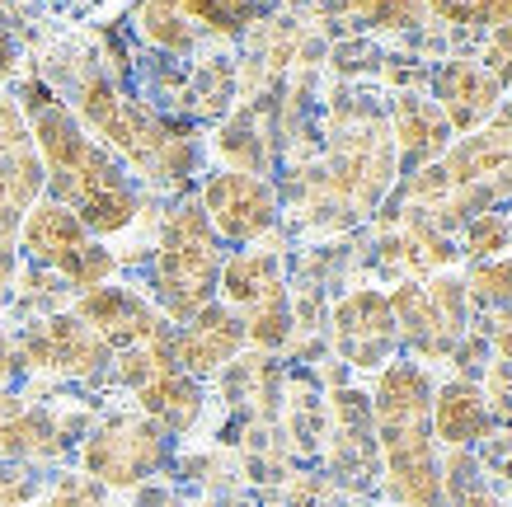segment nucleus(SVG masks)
Returning a JSON list of instances; mask_svg holds the SVG:
<instances>
[{
  "instance_id": "7ed1b4c3",
  "label": "nucleus",
  "mask_w": 512,
  "mask_h": 507,
  "mask_svg": "<svg viewBox=\"0 0 512 507\" xmlns=\"http://www.w3.org/2000/svg\"><path fill=\"white\" fill-rule=\"evenodd\" d=\"M386 489L400 507H442V461L433 446V376L419 362H386L372 395Z\"/></svg>"
},
{
  "instance_id": "a878e982",
  "label": "nucleus",
  "mask_w": 512,
  "mask_h": 507,
  "mask_svg": "<svg viewBox=\"0 0 512 507\" xmlns=\"http://www.w3.org/2000/svg\"><path fill=\"white\" fill-rule=\"evenodd\" d=\"M466 292L475 296V301H489V306H512V263L508 259L475 263Z\"/></svg>"
},
{
  "instance_id": "1a4fd4ad",
  "label": "nucleus",
  "mask_w": 512,
  "mask_h": 507,
  "mask_svg": "<svg viewBox=\"0 0 512 507\" xmlns=\"http://www.w3.org/2000/svg\"><path fill=\"white\" fill-rule=\"evenodd\" d=\"M390 315H395V334L428 362L456 353V343L466 334V282L456 277H437L433 287L423 282H400L390 292Z\"/></svg>"
},
{
  "instance_id": "b1692460",
  "label": "nucleus",
  "mask_w": 512,
  "mask_h": 507,
  "mask_svg": "<svg viewBox=\"0 0 512 507\" xmlns=\"http://www.w3.org/2000/svg\"><path fill=\"white\" fill-rule=\"evenodd\" d=\"M423 10L433 19H442V24H451V29H503V24H512V0H423Z\"/></svg>"
},
{
  "instance_id": "6e6552de",
  "label": "nucleus",
  "mask_w": 512,
  "mask_h": 507,
  "mask_svg": "<svg viewBox=\"0 0 512 507\" xmlns=\"http://www.w3.org/2000/svg\"><path fill=\"white\" fill-rule=\"evenodd\" d=\"M170 442L146 414H118L80 442V470L99 489H137L170 465Z\"/></svg>"
},
{
  "instance_id": "9d476101",
  "label": "nucleus",
  "mask_w": 512,
  "mask_h": 507,
  "mask_svg": "<svg viewBox=\"0 0 512 507\" xmlns=\"http://www.w3.org/2000/svg\"><path fill=\"white\" fill-rule=\"evenodd\" d=\"M15 362L29 371L62 376V381H104L113 367V348L76 310H57L24 329V338L15 343Z\"/></svg>"
},
{
  "instance_id": "72a5a7b5",
  "label": "nucleus",
  "mask_w": 512,
  "mask_h": 507,
  "mask_svg": "<svg viewBox=\"0 0 512 507\" xmlns=\"http://www.w3.org/2000/svg\"><path fill=\"white\" fill-rule=\"evenodd\" d=\"M498 348H503V362H512V306H503V320H498Z\"/></svg>"
},
{
  "instance_id": "473e14b6",
  "label": "nucleus",
  "mask_w": 512,
  "mask_h": 507,
  "mask_svg": "<svg viewBox=\"0 0 512 507\" xmlns=\"http://www.w3.org/2000/svg\"><path fill=\"white\" fill-rule=\"evenodd\" d=\"M19 371V362H15V338L0 329V385H10V376Z\"/></svg>"
},
{
  "instance_id": "ddd939ff",
  "label": "nucleus",
  "mask_w": 512,
  "mask_h": 507,
  "mask_svg": "<svg viewBox=\"0 0 512 507\" xmlns=\"http://www.w3.org/2000/svg\"><path fill=\"white\" fill-rule=\"evenodd\" d=\"M76 315L109 343L113 353H127V348H141V343H156V338L170 334L156 301L137 292V287H123V282H104V287L80 292Z\"/></svg>"
},
{
  "instance_id": "cd10ccee",
  "label": "nucleus",
  "mask_w": 512,
  "mask_h": 507,
  "mask_svg": "<svg viewBox=\"0 0 512 507\" xmlns=\"http://www.w3.org/2000/svg\"><path fill=\"white\" fill-rule=\"evenodd\" d=\"M43 507H104V498H99V484L85 475H66L52 484V493L43 498Z\"/></svg>"
},
{
  "instance_id": "9b49d317",
  "label": "nucleus",
  "mask_w": 512,
  "mask_h": 507,
  "mask_svg": "<svg viewBox=\"0 0 512 507\" xmlns=\"http://www.w3.org/2000/svg\"><path fill=\"white\" fill-rule=\"evenodd\" d=\"M198 207L221 245H254L278 226V193L254 169H212L202 179Z\"/></svg>"
},
{
  "instance_id": "c756f323",
  "label": "nucleus",
  "mask_w": 512,
  "mask_h": 507,
  "mask_svg": "<svg viewBox=\"0 0 512 507\" xmlns=\"http://www.w3.org/2000/svg\"><path fill=\"white\" fill-rule=\"evenodd\" d=\"M484 71L498 80V90H512V24L489 33V43H484Z\"/></svg>"
},
{
  "instance_id": "20e7f679",
  "label": "nucleus",
  "mask_w": 512,
  "mask_h": 507,
  "mask_svg": "<svg viewBox=\"0 0 512 507\" xmlns=\"http://www.w3.org/2000/svg\"><path fill=\"white\" fill-rule=\"evenodd\" d=\"M404 198L414 202L419 221L451 226L489 212L498 198H512V104L494 113L480 132H470L461 146H447L442 160L409 174Z\"/></svg>"
},
{
  "instance_id": "5701e85b",
  "label": "nucleus",
  "mask_w": 512,
  "mask_h": 507,
  "mask_svg": "<svg viewBox=\"0 0 512 507\" xmlns=\"http://www.w3.org/2000/svg\"><path fill=\"white\" fill-rule=\"evenodd\" d=\"M174 10L198 38H240L259 19V0H174Z\"/></svg>"
},
{
  "instance_id": "dca6fc26",
  "label": "nucleus",
  "mask_w": 512,
  "mask_h": 507,
  "mask_svg": "<svg viewBox=\"0 0 512 507\" xmlns=\"http://www.w3.org/2000/svg\"><path fill=\"white\" fill-rule=\"evenodd\" d=\"M240 348H245V324L221 301H212L207 310H198L188 324L174 329V362L193 381H207L221 367H231L235 357H240Z\"/></svg>"
},
{
  "instance_id": "39448f33",
  "label": "nucleus",
  "mask_w": 512,
  "mask_h": 507,
  "mask_svg": "<svg viewBox=\"0 0 512 507\" xmlns=\"http://www.w3.org/2000/svg\"><path fill=\"white\" fill-rule=\"evenodd\" d=\"M221 249L217 231L207 226L198 202H174L156 235V254L146 268V296L156 301V310L174 324H188L198 310L217 301L221 282Z\"/></svg>"
},
{
  "instance_id": "423d86ee",
  "label": "nucleus",
  "mask_w": 512,
  "mask_h": 507,
  "mask_svg": "<svg viewBox=\"0 0 512 507\" xmlns=\"http://www.w3.org/2000/svg\"><path fill=\"white\" fill-rule=\"evenodd\" d=\"M19 254L43 268V273H57L71 287V292H90V287H104L118 273V259L113 249H104L85 226H80L76 212H66L62 202L38 198L24 212V226H19Z\"/></svg>"
},
{
  "instance_id": "bb28decb",
  "label": "nucleus",
  "mask_w": 512,
  "mask_h": 507,
  "mask_svg": "<svg viewBox=\"0 0 512 507\" xmlns=\"http://www.w3.org/2000/svg\"><path fill=\"white\" fill-rule=\"evenodd\" d=\"M43 489L24 465H0V507H43Z\"/></svg>"
},
{
  "instance_id": "f8f14e48",
  "label": "nucleus",
  "mask_w": 512,
  "mask_h": 507,
  "mask_svg": "<svg viewBox=\"0 0 512 507\" xmlns=\"http://www.w3.org/2000/svg\"><path fill=\"white\" fill-rule=\"evenodd\" d=\"M390 132L376 118L362 123H334V165H329V184L357 216L372 212V202L386 193L390 174H395V151H390Z\"/></svg>"
},
{
  "instance_id": "2eb2a0df",
  "label": "nucleus",
  "mask_w": 512,
  "mask_h": 507,
  "mask_svg": "<svg viewBox=\"0 0 512 507\" xmlns=\"http://www.w3.org/2000/svg\"><path fill=\"white\" fill-rule=\"evenodd\" d=\"M43 160L33 146L0 155V310L10 306L19 277V226L24 212L43 198Z\"/></svg>"
},
{
  "instance_id": "f257e3e1",
  "label": "nucleus",
  "mask_w": 512,
  "mask_h": 507,
  "mask_svg": "<svg viewBox=\"0 0 512 507\" xmlns=\"http://www.w3.org/2000/svg\"><path fill=\"white\" fill-rule=\"evenodd\" d=\"M15 99L24 123H29L33 151L43 160L47 198L62 202L66 212H76L80 226L94 240H109V235L127 231L141 212V193L123 160L80 127L71 104L47 80L29 76Z\"/></svg>"
},
{
  "instance_id": "7c9ffc66",
  "label": "nucleus",
  "mask_w": 512,
  "mask_h": 507,
  "mask_svg": "<svg viewBox=\"0 0 512 507\" xmlns=\"http://www.w3.org/2000/svg\"><path fill=\"white\" fill-rule=\"evenodd\" d=\"M24 146H33V141H29V123L19 113V99L0 90V155L24 151Z\"/></svg>"
},
{
  "instance_id": "a211bd4d",
  "label": "nucleus",
  "mask_w": 512,
  "mask_h": 507,
  "mask_svg": "<svg viewBox=\"0 0 512 507\" xmlns=\"http://www.w3.org/2000/svg\"><path fill=\"white\" fill-rule=\"evenodd\" d=\"M433 104L442 108V118L451 123V132H480L503 104L498 80L484 71L480 62H447L433 71Z\"/></svg>"
},
{
  "instance_id": "aec40b11",
  "label": "nucleus",
  "mask_w": 512,
  "mask_h": 507,
  "mask_svg": "<svg viewBox=\"0 0 512 507\" xmlns=\"http://www.w3.org/2000/svg\"><path fill=\"white\" fill-rule=\"evenodd\" d=\"M137 395V414H146L165 437H188L198 428L202 409H207V395H202V381H193L188 371L170 367L151 376V381L132 390Z\"/></svg>"
},
{
  "instance_id": "f3484780",
  "label": "nucleus",
  "mask_w": 512,
  "mask_h": 507,
  "mask_svg": "<svg viewBox=\"0 0 512 507\" xmlns=\"http://www.w3.org/2000/svg\"><path fill=\"white\" fill-rule=\"evenodd\" d=\"M66 423L0 385V465H38L66 451Z\"/></svg>"
},
{
  "instance_id": "c85d7f7f",
  "label": "nucleus",
  "mask_w": 512,
  "mask_h": 507,
  "mask_svg": "<svg viewBox=\"0 0 512 507\" xmlns=\"http://www.w3.org/2000/svg\"><path fill=\"white\" fill-rule=\"evenodd\" d=\"M29 5H38L43 15L62 19V24H85V19L109 15L113 5H123V0H29Z\"/></svg>"
},
{
  "instance_id": "412c9836",
  "label": "nucleus",
  "mask_w": 512,
  "mask_h": 507,
  "mask_svg": "<svg viewBox=\"0 0 512 507\" xmlns=\"http://www.w3.org/2000/svg\"><path fill=\"white\" fill-rule=\"evenodd\" d=\"M494 428L489 400L475 381H447L442 390H433V437L447 446H470L484 442Z\"/></svg>"
},
{
  "instance_id": "4be33fe9",
  "label": "nucleus",
  "mask_w": 512,
  "mask_h": 507,
  "mask_svg": "<svg viewBox=\"0 0 512 507\" xmlns=\"http://www.w3.org/2000/svg\"><path fill=\"white\" fill-rule=\"evenodd\" d=\"M325 15L353 33H404L419 29L423 0H325Z\"/></svg>"
},
{
  "instance_id": "0eeeda50",
  "label": "nucleus",
  "mask_w": 512,
  "mask_h": 507,
  "mask_svg": "<svg viewBox=\"0 0 512 507\" xmlns=\"http://www.w3.org/2000/svg\"><path fill=\"white\" fill-rule=\"evenodd\" d=\"M221 306H231L245 324V343L254 348H282L292 334V301H287V277L282 259L268 249H235L221 263L217 282Z\"/></svg>"
},
{
  "instance_id": "f704fd0d",
  "label": "nucleus",
  "mask_w": 512,
  "mask_h": 507,
  "mask_svg": "<svg viewBox=\"0 0 512 507\" xmlns=\"http://www.w3.org/2000/svg\"><path fill=\"white\" fill-rule=\"evenodd\" d=\"M503 216H508V226H512V198H508V212H503Z\"/></svg>"
},
{
  "instance_id": "6ab92c4d",
  "label": "nucleus",
  "mask_w": 512,
  "mask_h": 507,
  "mask_svg": "<svg viewBox=\"0 0 512 507\" xmlns=\"http://www.w3.org/2000/svg\"><path fill=\"white\" fill-rule=\"evenodd\" d=\"M390 141H395V151L404 155V165L423 169L447 155L451 123L442 118V108H437L433 99L404 90V94H395V104H390Z\"/></svg>"
},
{
  "instance_id": "2f4dec72",
  "label": "nucleus",
  "mask_w": 512,
  "mask_h": 507,
  "mask_svg": "<svg viewBox=\"0 0 512 507\" xmlns=\"http://www.w3.org/2000/svg\"><path fill=\"white\" fill-rule=\"evenodd\" d=\"M19 71V38L10 33V24L0 19V80H10Z\"/></svg>"
},
{
  "instance_id": "393cba45",
  "label": "nucleus",
  "mask_w": 512,
  "mask_h": 507,
  "mask_svg": "<svg viewBox=\"0 0 512 507\" xmlns=\"http://www.w3.org/2000/svg\"><path fill=\"white\" fill-rule=\"evenodd\" d=\"M512 249V226L503 212H480L466 221V235H461V254L470 263H489V259H508Z\"/></svg>"
},
{
  "instance_id": "f03ea898",
  "label": "nucleus",
  "mask_w": 512,
  "mask_h": 507,
  "mask_svg": "<svg viewBox=\"0 0 512 507\" xmlns=\"http://www.w3.org/2000/svg\"><path fill=\"white\" fill-rule=\"evenodd\" d=\"M71 113L80 127L90 132L99 146H109L127 165V174L137 169L146 184L156 188H188L193 174L202 169V146L193 137V127L174 123L170 113H160L156 104H146L137 94H127L118 80L104 71H85L71 90Z\"/></svg>"
},
{
  "instance_id": "4468645a",
  "label": "nucleus",
  "mask_w": 512,
  "mask_h": 507,
  "mask_svg": "<svg viewBox=\"0 0 512 507\" xmlns=\"http://www.w3.org/2000/svg\"><path fill=\"white\" fill-rule=\"evenodd\" d=\"M334 343L348 367L357 371H376L395 362V315H390V296L362 287V292H348L334 306Z\"/></svg>"
}]
</instances>
